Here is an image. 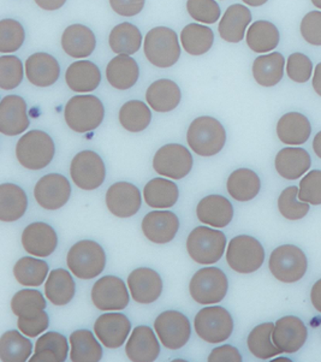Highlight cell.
<instances>
[{"mask_svg": "<svg viewBox=\"0 0 321 362\" xmlns=\"http://www.w3.org/2000/svg\"><path fill=\"white\" fill-rule=\"evenodd\" d=\"M226 262L231 270L238 274H253L265 262V250L257 238L240 235L230 241Z\"/></svg>", "mask_w": 321, "mask_h": 362, "instance_id": "52a82bcc", "label": "cell"}, {"mask_svg": "<svg viewBox=\"0 0 321 362\" xmlns=\"http://www.w3.org/2000/svg\"><path fill=\"white\" fill-rule=\"evenodd\" d=\"M23 80V65L16 56L0 57V87L4 90L15 89Z\"/></svg>", "mask_w": 321, "mask_h": 362, "instance_id": "f907efd6", "label": "cell"}, {"mask_svg": "<svg viewBox=\"0 0 321 362\" xmlns=\"http://www.w3.org/2000/svg\"><path fill=\"white\" fill-rule=\"evenodd\" d=\"M181 42L183 49L190 56H202L212 49L214 34L206 25L192 23L182 30Z\"/></svg>", "mask_w": 321, "mask_h": 362, "instance_id": "ee69618b", "label": "cell"}, {"mask_svg": "<svg viewBox=\"0 0 321 362\" xmlns=\"http://www.w3.org/2000/svg\"><path fill=\"white\" fill-rule=\"evenodd\" d=\"M308 337V330L301 319L286 315L274 324L273 342L281 353L293 354L305 346Z\"/></svg>", "mask_w": 321, "mask_h": 362, "instance_id": "2e32d148", "label": "cell"}, {"mask_svg": "<svg viewBox=\"0 0 321 362\" xmlns=\"http://www.w3.org/2000/svg\"><path fill=\"white\" fill-rule=\"evenodd\" d=\"M154 330L165 348L178 350L188 343L192 325L185 314L178 310H165L154 322Z\"/></svg>", "mask_w": 321, "mask_h": 362, "instance_id": "7c38bea8", "label": "cell"}, {"mask_svg": "<svg viewBox=\"0 0 321 362\" xmlns=\"http://www.w3.org/2000/svg\"><path fill=\"white\" fill-rule=\"evenodd\" d=\"M30 121L27 113V103L20 95H8L0 103V133L16 136L28 129Z\"/></svg>", "mask_w": 321, "mask_h": 362, "instance_id": "ac0fdd59", "label": "cell"}, {"mask_svg": "<svg viewBox=\"0 0 321 362\" xmlns=\"http://www.w3.org/2000/svg\"><path fill=\"white\" fill-rule=\"evenodd\" d=\"M194 327L201 339L211 344H218L231 337L233 332V315L224 307H205L197 314Z\"/></svg>", "mask_w": 321, "mask_h": 362, "instance_id": "9c48e42d", "label": "cell"}, {"mask_svg": "<svg viewBox=\"0 0 321 362\" xmlns=\"http://www.w3.org/2000/svg\"><path fill=\"white\" fill-rule=\"evenodd\" d=\"M229 289L226 274L218 267L197 271L189 283V293L200 305H214L224 300Z\"/></svg>", "mask_w": 321, "mask_h": 362, "instance_id": "ba28073f", "label": "cell"}, {"mask_svg": "<svg viewBox=\"0 0 321 362\" xmlns=\"http://www.w3.org/2000/svg\"><path fill=\"white\" fill-rule=\"evenodd\" d=\"M28 197L25 190L13 183L0 185V221L13 223L25 216Z\"/></svg>", "mask_w": 321, "mask_h": 362, "instance_id": "d6a6232c", "label": "cell"}, {"mask_svg": "<svg viewBox=\"0 0 321 362\" xmlns=\"http://www.w3.org/2000/svg\"><path fill=\"white\" fill-rule=\"evenodd\" d=\"M37 6L46 11H56L64 6L66 0H35Z\"/></svg>", "mask_w": 321, "mask_h": 362, "instance_id": "91938a15", "label": "cell"}, {"mask_svg": "<svg viewBox=\"0 0 321 362\" xmlns=\"http://www.w3.org/2000/svg\"><path fill=\"white\" fill-rule=\"evenodd\" d=\"M310 1H312V4H313L315 8L321 10V0H310Z\"/></svg>", "mask_w": 321, "mask_h": 362, "instance_id": "03108f58", "label": "cell"}, {"mask_svg": "<svg viewBox=\"0 0 321 362\" xmlns=\"http://www.w3.org/2000/svg\"><path fill=\"white\" fill-rule=\"evenodd\" d=\"M226 247L224 233L209 226H197L189 233L187 250L189 257L201 265H212L221 260Z\"/></svg>", "mask_w": 321, "mask_h": 362, "instance_id": "8992f818", "label": "cell"}, {"mask_svg": "<svg viewBox=\"0 0 321 362\" xmlns=\"http://www.w3.org/2000/svg\"><path fill=\"white\" fill-rule=\"evenodd\" d=\"M249 49L255 53H269L277 49L281 34L269 21H257L249 27L245 35Z\"/></svg>", "mask_w": 321, "mask_h": 362, "instance_id": "74e56055", "label": "cell"}, {"mask_svg": "<svg viewBox=\"0 0 321 362\" xmlns=\"http://www.w3.org/2000/svg\"><path fill=\"white\" fill-rule=\"evenodd\" d=\"M314 153L317 154V158L321 159V132L314 136L313 140Z\"/></svg>", "mask_w": 321, "mask_h": 362, "instance_id": "be15d7a7", "label": "cell"}, {"mask_svg": "<svg viewBox=\"0 0 321 362\" xmlns=\"http://www.w3.org/2000/svg\"><path fill=\"white\" fill-rule=\"evenodd\" d=\"M70 176L80 189L95 190L104 183L106 166L99 154L93 151H82L71 161Z\"/></svg>", "mask_w": 321, "mask_h": 362, "instance_id": "4fadbf2b", "label": "cell"}, {"mask_svg": "<svg viewBox=\"0 0 321 362\" xmlns=\"http://www.w3.org/2000/svg\"><path fill=\"white\" fill-rule=\"evenodd\" d=\"M106 206L110 212L118 218H130L141 209L142 197L140 190L128 182H118L110 187L106 197Z\"/></svg>", "mask_w": 321, "mask_h": 362, "instance_id": "e0dca14e", "label": "cell"}, {"mask_svg": "<svg viewBox=\"0 0 321 362\" xmlns=\"http://www.w3.org/2000/svg\"><path fill=\"white\" fill-rule=\"evenodd\" d=\"M25 75L35 87H51L61 76V66L49 53H34L25 62Z\"/></svg>", "mask_w": 321, "mask_h": 362, "instance_id": "cb8c5ba5", "label": "cell"}, {"mask_svg": "<svg viewBox=\"0 0 321 362\" xmlns=\"http://www.w3.org/2000/svg\"><path fill=\"white\" fill-rule=\"evenodd\" d=\"M45 294L54 306H65L76 294V284L71 274L63 269L49 272L45 284Z\"/></svg>", "mask_w": 321, "mask_h": 362, "instance_id": "d590c367", "label": "cell"}, {"mask_svg": "<svg viewBox=\"0 0 321 362\" xmlns=\"http://www.w3.org/2000/svg\"><path fill=\"white\" fill-rule=\"evenodd\" d=\"M300 32L305 42L321 46V11H310L301 21Z\"/></svg>", "mask_w": 321, "mask_h": 362, "instance_id": "11a10c76", "label": "cell"}, {"mask_svg": "<svg viewBox=\"0 0 321 362\" xmlns=\"http://www.w3.org/2000/svg\"><path fill=\"white\" fill-rule=\"evenodd\" d=\"M71 274L80 279H93L103 274L106 267V253L95 241L82 240L75 243L66 255Z\"/></svg>", "mask_w": 321, "mask_h": 362, "instance_id": "277c9868", "label": "cell"}, {"mask_svg": "<svg viewBox=\"0 0 321 362\" xmlns=\"http://www.w3.org/2000/svg\"><path fill=\"white\" fill-rule=\"evenodd\" d=\"M17 325H18L21 332L25 334V336L37 337L39 334L49 329V314L46 310H42L40 314H37L32 318H18Z\"/></svg>", "mask_w": 321, "mask_h": 362, "instance_id": "9f6ffc18", "label": "cell"}, {"mask_svg": "<svg viewBox=\"0 0 321 362\" xmlns=\"http://www.w3.org/2000/svg\"><path fill=\"white\" fill-rule=\"evenodd\" d=\"M187 10L193 20L212 25L221 18V8L216 0H188Z\"/></svg>", "mask_w": 321, "mask_h": 362, "instance_id": "816d5d0a", "label": "cell"}, {"mask_svg": "<svg viewBox=\"0 0 321 362\" xmlns=\"http://www.w3.org/2000/svg\"><path fill=\"white\" fill-rule=\"evenodd\" d=\"M70 360L74 362H98L103 358V346L89 330H76L70 334Z\"/></svg>", "mask_w": 321, "mask_h": 362, "instance_id": "f35d334b", "label": "cell"}, {"mask_svg": "<svg viewBox=\"0 0 321 362\" xmlns=\"http://www.w3.org/2000/svg\"><path fill=\"white\" fill-rule=\"evenodd\" d=\"M71 195V185L61 173H49L41 177L34 188L37 205L47 211H57L66 205Z\"/></svg>", "mask_w": 321, "mask_h": 362, "instance_id": "5bb4252c", "label": "cell"}, {"mask_svg": "<svg viewBox=\"0 0 321 362\" xmlns=\"http://www.w3.org/2000/svg\"><path fill=\"white\" fill-rule=\"evenodd\" d=\"M312 86L319 97H321V63L314 68L313 80H312Z\"/></svg>", "mask_w": 321, "mask_h": 362, "instance_id": "6125c7cd", "label": "cell"}, {"mask_svg": "<svg viewBox=\"0 0 321 362\" xmlns=\"http://www.w3.org/2000/svg\"><path fill=\"white\" fill-rule=\"evenodd\" d=\"M128 288L137 303L149 305L160 298L164 284L157 271L148 267H139L129 274Z\"/></svg>", "mask_w": 321, "mask_h": 362, "instance_id": "d6986e66", "label": "cell"}, {"mask_svg": "<svg viewBox=\"0 0 321 362\" xmlns=\"http://www.w3.org/2000/svg\"><path fill=\"white\" fill-rule=\"evenodd\" d=\"M92 301L98 310H122L129 305V293L125 283L116 276H105L93 286Z\"/></svg>", "mask_w": 321, "mask_h": 362, "instance_id": "9a60e30c", "label": "cell"}, {"mask_svg": "<svg viewBox=\"0 0 321 362\" xmlns=\"http://www.w3.org/2000/svg\"><path fill=\"white\" fill-rule=\"evenodd\" d=\"M151 121L152 112L144 101H128L119 110V123L130 133L144 132L148 128Z\"/></svg>", "mask_w": 321, "mask_h": 362, "instance_id": "bcb514c9", "label": "cell"}, {"mask_svg": "<svg viewBox=\"0 0 321 362\" xmlns=\"http://www.w3.org/2000/svg\"><path fill=\"white\" fill-rule=\"evenodd\" d=\"M285 58L281 53L272 52L255 58L253 63L254 80L261 87H274L284 76Z\"/></svg>", "mask_w": 321, "mask_h": 362, "instance_id": "836d02e7", "label": "cell"}, {"mask_svg": "<svg viewBox=\"0 0 321 362\" xmlns=\"http://www.w3.org/2000/svg\"><path fill=\"white\" fill-rule=\"evenodd\" d=\"M68 339L64 334L49 331L42 334L35 343L30 362H64L68 358Z\"/></svg>", "mask_w": 321, "mask_h": 362, "instance_id": "e575fe53", "label": "cell"}, {"mask_svg": "<svg viewBox=\"0 0 321 362\" xmlns=\"http://www.w3.org/2000/svg\"><path fill=\"white\" fill-rule=\"evenodd\" d=\"M312 159L308 152L301 147H285L281 149L274 159V166L279 176L295 181L308 173Z\"/></svg>", "mask_w": 321, "mask_h": 362, "instance_id": "484cf974", "label": "cell"}, {"mask_svg": "<svg viewBox=\"0 0 321 362\" xmlns=\"http://www.w3.org/2000/svg\"><path fill=\"white\" fill-rule=\"evenodd\" d=\"M269 267L276 279L290 284L303 278L308 269V260L301 248L293 245H283L273 250Z\"/></svg>", "mask_w": 321, "mask_h": 362, "instance_id": "30bf717a", "label": "cell"}, {"mask_svg": "<svg viewBox=\"0 0 321 362\" xmlns=\"http://www.w3.org/2000/svg\"><path fill=\"white\" fill-rule=\"evenodd\" d=\"M110 47L117 54L132 56L141 49L142 34L136 25L124 22L116 25L110 33Z\"/></svg>", "mask_w": 321, "mask_h": 362, "instance_id": "b9f144b4", "label": "cell"}, {"mask_svg": "<svg viewBox=\"0 0 321 362\" xmlns=\"http://www.w3.org/2000/svg\"><path fill=\"white\" fill-rule=\"evenodd\" d=\"M62 47L73 58H87L97 47V37L86 25H69L62 35Z\"/></svg>", "mask_w": 321, "mask_h": 362, "instance_id": "83f0119b", "label": "cell"}, {"mask_svg": "<svg viewBox=\"0 0 321 362\" xmlns=\"http://www.w3.org/2000/svg\"><path fill=\"white\" fill-rule=\"evenodd\" d=\"M298 199L309 205H321V171L313 170L305 173L298 187Z\"/></svg>", "mask_w": 321, "mask_h": 362, "instance_id": "db71d44e", "label": "cell"}, {"mask_svg": "<svg viewBox=\"0 0 321 362\" xmlns=\"http://www.w3.org/2000/svg\"><path fill=\"white\" fill-rule=\"evenodd\" d=\"M140 69L136 61L127 54H118L106 68V78L113 88L127 90L136 85Z\"/></svg>", "mask_w": 321, "mask_h": 362, "instance_id": "1f68e13d", "label": "cell"}, {"mask_svg": "<svg viewBox=\"0 0 321 362\" xmlns=\"http://www.w3.org/2000/svg\"><path fill=\"white\" fill-rule=\"evenodd\" d=\"M285 69L290 80L296 83H305L310 80L314 68L309 57L303 53L295 52L290 54Z\"/></svg>", "mask_w": 321, "mask_h": 362, "instance_id": "f5cc1de1", "label": "cell"}, {"mask_svg": "<svg viewBox=\"0 0 321 362\" xmlns=\"http://www.w3.org/2000/svg\"><path fill=\"white\" fill-rule=\"evenodd\" d=\"M145 202L153 209H170L176 205L180 192L176 183L165 178H153L144 189Z\"/></svg>", "mask_w": 321, "mask_h": 362, "instance_id": "ab89813d", "label": "cell"}, {"mask_svg": "<svg viewBox=\"0 0 321 362\" xmlns=\"http://www.w3.org/2000/svg\"><path fill=\"white\" fill-rule=\"evenodd\" d=\"M132 330V322L123 313H105L94 324V332L109 349L123 346Z\"/></svg>", "mask_w": 321, "mask_h": 362, "instance_id": "ffe728a7", "label": "cell"}, {"mask_svg": "<svg viewBox=\"0 0 321 362\" xmlns=\"http://www.w3.org/2000/svg\"><path fill=\"white\" fill-rule=\"evenodd\" d=\"M252 22V13L247 6L233 4L228 8L219 22L221 39L231 44H237L245 39V30Z\"/></svg>", "mask_w": 321, "mask_h": 362, "instance_id": "4316f807", "label": "cell"}, {"mask_svg": "<svg viewBox=\"0 0 321 362\" xmlns=\"http://www.w3.org/2000/svg\"><path fill=\"white\" fill-rule=\"evenodd\" d=\"M194 159L189 149L178 144H169L158 149L153 158V169L164 177L182 180L193 169Z\"/></svg>", "mask_w": 321, "mask_h": 362, "instance_id": "8fae6325", "label": "cell"}, {"mask_svg": "<svg viewBox=\"0 0 321 362\" xmlns=\"http://www.w3.org/2000/svg\"><path fill=\"white\" fill-rule=\"evenodd\" d=\"M245 4L249 5V6H253V8H259L262 5L266 4L269 0H242Z\"/></svg>", "mask_w": 321, "mask_h": 362, "instance_id": "e7e4bbea", "label": "cell"}, {"mask_svg": "<svg viewBox=\"0 0 321 362\" xmlns=\"http://www.w3.org/2000/svg\"><path fill=\"white\" fill-rule=\"evenodd\" d=\"M197 216L201 223L221 229L233 221V206L223 195L213 194L204 197L197 204Z\"/></svg>", "mask_w": 321, "mask_h": 362, "instance_id": "d4e9b609", "label": "cell"}, {"mask_svg": "<svg viewBox=\"0 0 321 362\" xmlns=\"http://www.w3.org/2000/svg\"><path fill=\"white\" fill-rule=\"evenodd\" d=\"M25 39V32L20 22L15 20H1L0 22V52H16Z\"/></svg>", "mask_w": 321, "mask_h": 362, "instance_id": "681fc988", "label": "cell"}, {"mask_svg": "<svg viewBox=\"0 0 321 362\" xmlns=\"http://www.w3.org/2000/svg\"><path fill=\"white\" fill-rule=\"evenodd\" d=\"M209 362H242V355L236 346L225 344L212 350L209 356Z\"/></svg>", "mask_w": 321, "mask_h": 362, "instance_id": "680465c9", "label": "cell"}, {"mask_svg": "<svg viewBox=\"0 0 321 362\" xmlns=\"http://www.w3.org/2000/svg\"><path fill=\"white\" fill-rule=\"evenodd\" d=\"M145 56L156 68H171L181 57V46L176 32L168 27H157L145 37Z\"/></svg>", "mask_w": 321, "mask_h": 362, "instance_id": "5b68a950", "label": "cell"}, {"mask_svg": "<svg viewBox=\"0 0 321 362\" xmlns=\"http://www.w3.org/2000/svg\"><path fill=\"white\" fill-rule=\"evenodd\" d=\"M49 264L32 257L20 259L13 266V276L21 286L37 288L47 279Z\"/></svg>", "mask_w": 321, "mask_h": 362, "instance_id": "f6af8a7d", "label": "cell"}, {"mask_svg": "<svg viewBox=\"0 0 321 362\" xmlns=\"http://www.w3.org/2000/svg\"><path fill=\"white\" fill-rule=\"evenodd\" d=\"M141 228L149 241L165 245L176 238L180 229V219L170 211H153L142 219Z\"/></svg>", "mask_w": 321, "mask_h": 362, "instance_id": "7402d4cb", "label": "cell"}, {"mask_svg": "<svg viewBox=\"0 0 321 362\" xmlns=\"http://www.w3.org/2000/svg\"><path fill=\"white\" fill-rule=\"evenodd\" d=\"M146 0H110V5L119 16L134 17L145 8Z\"/></svg>", "mask_w": 321, "mask_h": 362, "instance_id": "6f0895ef", "label": "cell"}, {"mask_svg": "<svg viewBox=\"0 0 321 362\" xmlns=\"http://www.w3.org/2000/svg\"><path fill=\"white\" fill-rule=\"evenodd\" d=\"M278 209L288 221H301L308 214L309 204L298 200V188L291 185L283 190L278 197Z\"/></svg>", "mask_w": 321, "mask_h": 362, "instance_id": "c3c4849f", "label": "cell"}, {"mask_svg": "<svg viewBox=\"0 0 321 362\" xmlns=\"http://www.w3.org/2000/svg\"><path fill=\"white\" fill-rule=\"evenodd\" d=\"M310 301L314 308L321 313V279L314 283L310 291Z\"/></svg>", "mask_w": 321, "mask_h": 362, "instance_id": "94428289", "label": "cell"}, {"mask_svg": "<svg viewBox=\"0 0 321 362\" xmlns=\"http://www.w3.org/2000/svg\"><path fill=\"white\" fill-rule=\"evenodd\" d=\"M56 154L52 137L41 130H30L16 145L17 160L28 170H42L51 164Z\"/></svg>", "mask_w": 321, "mask_h": 362, "instance_id": "7a4b0ae2", "label": "cell"}, {"mask_svg": "<svg viewBox=\"0 0 321 362\" xmlns=\"http://www.w3.org/2000/svg\"><path fill=\"white\" fill-rule=\"evenodd\" d=\"M22 246L25 252L39 258H47L57 250L58 236L52 226L44 221L29 224L22 233Z\"/></svg>", "mask_w": 321, "mask_h": 362, "instance_id": "44dd1931", "label": "cell"}, {"mask_svg": "<svg viewBox=\"0 0 321 362\" xmlns=\"http://www.w3.org/2000/svg\"><path fill=\"white\" fill-rule=\"evenodd\" d=\"M125 353L130 361L152 362L160 354V344L149 326L140 325L135 327L129 337Z\"/></svg>", "mask_w": 321, "mask_h": 362, "instance_id": "603a6c76", "label": "cell"}, {"mask_svg": "<svg viewBox=\"0 0 321 362\" xmlns=\"http://www.w3.org/2000/svg\"><path fill=\"white\" fill-rule=\"evenodd\" d=\"M64 117L70 129L88 133L97 129L104 121V105L95 95H76L65 105Z\"/></svg>", "mask_w": 321, "mask_h": 362, "instance_id": "3957f363", "label": "cell"}, {"mask_svg": "<svg viewBox=\"0 0 321 362\" xmlns=\"http://www.w3.org/2000/svg\"><path fill=\"white\" fill-rule=\"evenodd\" d=\"M312 134L308 118L300 112L285 113L277 123L278 139L284 145H303Z\"/></svg>", "mask_w": 321, "mask_h": 362, "instance_id": "f546056e", "label": "cell"}, {"mask_svg": "<svg viewBox=\"0 0 321 362\" xmlns=\"http://www.w3.org/2000/svg\"><path fill=\"white\" fill-rule=\"evenodd\" d=\"M47 306L46 300L37 289H23L13 295L11 310L18 318H32Z\"/></svg>", "mask_w": 321, "mask_h": 362, "instance_id": "7dc6e473", "label": "cell"}, {"mask_svg": "<svg viewBox=\"0 0 321 362\" xmlns=\"http://www.w3.org/2000/svg\"><path fill=\"white\" fill-rule=\"evenodd\" d=\"M283 360H286V361H290L289 358H274V361H283Z\"/></svg>", "mask_w": 321, "mask_h": 362, "instance_id": "003e7915", "label": "cell"}, {"mask_svg": "<svg viewBox=\"0 0 321 362\" xmlns=\"http://www.w3.org/2000/svg\"><path fill=\"white\" fill-rule=\"evenodd\" d=\"M273 329H274L273 322H262L250 331L248 339H247V344H248L249 351L255 358H260V360H269L273 356L281 354V350L278 349L273 342Z\"/></svg>", "mask_w": 321, "mask_h": 362, "instance_id": "7bdbcfd3", "label": "cell"}, {"mask_svg": "<svg viewBox=\"0 0 321 362\" xmlns=\"http://www.w3.org/2000/svg\"><path fill=\"white\" fill-rule=\"evenodd\" d=\"M187 142L200 157H212L224 148L226 132L221 122L209 116L197 117L187 132Z\"/></svg>", "mask_w": 321, "mask_h": 362, "instance_id": "6da1fadb", "label": "cell"}, {"mask_svg": "<svg viewBox=\"0 0 321 362\" xmlns=\"http://www.w3.org/2000/svg\"><path fill=\"white\" fill-rule=\"evenodd\" d=\"M69 88L76 93L95 90L101 82L100 69L89 61H77L69 66L65 73Z\"/></svg>", "mask_w": 321, "mask_h": 362, "instance_id": "4dcf8cb0", "label": "cell"}, {"mask_svg": "<svg viewBox=\"0 0 321 362\" xmlns=\"http://www.w3.org/2000/svg\"><path fill=\"white\" fill-rule=\"evenodd\" d=\"M20 331H6L0 338V360L3 362H25L32 356L33 343Z\"/></svg>", "mask_w": 321, "mask_h": 362, "instance_id": "60d3db41", "label": "cell"}, {"mask_svg": "<svg viewBox=\"0 0 321 362\" xmlns=\"http://www.w3.org/2000/svg\"><path fill=\"white\" fill-rule=\"evenodd\" d=\"M226 189L236 202H250L260 193V177L253 170H235L228 178Z\"/></svg>", "mask_w": 321, "mask_h": 362, "instance_id": "8d00e7d4", "label": "cell"}, {"mask_svg": "<svg viewBox=\"0 0 321 362\" xmlns=\"http://www.w3.org/2000/svg\"><path fill=\"white\" fill-rule=\"evenodd\" d=\"M181 99V89L176 82L168 78L154 81L146 92L147 104L156 112H171L180 105Z\"/></svg>", "mask_w": 321, "mask_h": 362, "instance_id": "f1b7e54d", "label": "cell"}]
</instances>
